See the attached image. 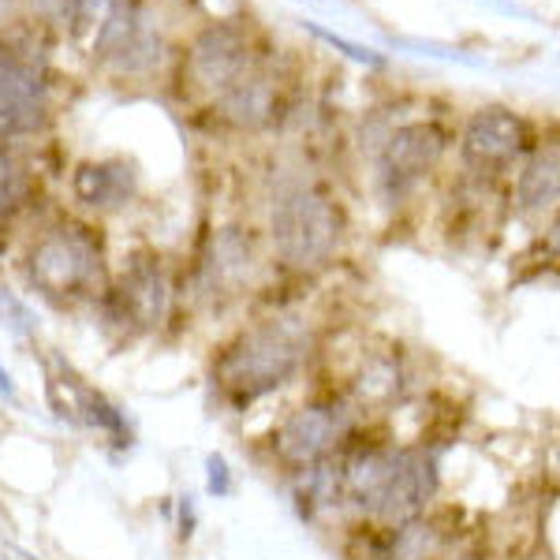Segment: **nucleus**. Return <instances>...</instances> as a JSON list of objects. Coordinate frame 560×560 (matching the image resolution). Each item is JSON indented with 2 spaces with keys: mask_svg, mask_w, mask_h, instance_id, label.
Wrapping results in <instances>:
<instances>
[{
  "mask_svg": "<svg viewBox=\"0 0 560 560\" xmlns=\"http://www.w3.org/2000/svg\"><path fill=\"white\" fill-rule=\"evenodd\" d=\"M255 71V52H250L247 31L232 23H213L191 45V57H187V75L195 86L202 90H229L232 83H240L243 75Z\"/></svg>",
  "mask_w": 560,
  "mask_h": 560,
  "instance_id": "9",
  "label": "nucleus"
},
{
  "mask_svg": "<svg viewBox=\"0 0 560 560\" xmlns=\"http://www.w3.org/2000/svg\"><path fill=\"white\" fill-rule=\"evenodd\" d=\"M314 337L303 318L273 314V318L236 332L213 355L210 382L232 411H247L250 404L266 400L284 388L306 366Z\"/></svg>",
  "mask_w": 560,
  "mask_h": 560,
  "instance_id": "1",
  "label": "nucleus"
},
{
  "mask_svg": "<svg viewBox=\"0 0 560 560\" xmlns=\"http://www.w3.org/2000/svg\"><path fill=\"white\" fill-rule=\"evenodd\" d=\"M173 306V280L161 255L153 250H135L128 266L120 269L116 284L105 288L102 311L124 332H153L161 329Z\"/></svg>",
  "mask_w": 560,
  "mask_h": 560,
  "instance_id": "5",
  "label": "nucleus"
},
{
  "mask_svg": "<svg viewBox=\"0 0 560 560\" xmlns=\"http://www.w3.org/2000/svg\"><path fill=\"white\" fill-rule=\"evenodd\" d=\"M206 493L217 497V501L236 493V475H232V464L221 453L206 456Z\"/></svg>",
  "mask_w": 560,
  "mask_h": 560,
  "instance_id": "21",
  "label": "nucleus"
},
{
  "mask_svg": "<svg viewBox=\"0 0 560 560\" xmlns=\"http://www.w3.org/2000/svg\"><path fill=\"white\" fill-rule=\"evenodd\" d=\"M195 530V501L191 497H179V538H191Z\"/></svg>",
  "mask_w": 560,
  "mask_h": 560,
  "instance_id": "23",
  "label": "nucleus"
},
{
  "mask_svg": "<svg viewBox=\"0 0 560 560\" xmlns=\"http://www.w3.org/2000/svg\"><path fill=\"white\" fill-rule=\"evenodd\" d=\"M303 31H306V34H314V38H322V42H329L332 49H340V52H345V57L355 60V65H366V68H385V57H382V52H374V49H366V45H355V42L340 38V34L325 31V26H318V23L306 20V23H303Z\"/></svg>",
  "mask_w": 560,
  "mask_h": 560,
  "instance_id": "20",
  "label": "nucleus"
},
{
  "mask_svg": "<svg viewBox=\"0 0 560 560\" xmlns=\"http://www.w3.org/2000/svg\"><path fill=\"white\" fill-rule=\"evenodd\" d=\"M15 8H20V0H0V26H4L8 20H12Z\"/></svg>",
  "mask_w": 560,
  "mask_h": 560,
  "instance_id": "25",
  "label": "nucleus"
},
{
  "mask_svg": "<svg viewBox=\"0 0 560 560\" xmlns=\"http://www.w3.org/2000/svg\"><path fill=\"white\" fill-rule=\"evenodd\" d=\"M52 385L65 388V396H68V400L60 404V415H68L71 422H79V427H86V430H97L102 438H108V445L131 448L128 411L108 400L102 388L86 385L83 377L65 363H60V377H52Z\"/></svg>",
  "mask_w": 560,
  "mask_h": 560,
  "instance_id": "10",
  "label": "nucleus"
},
{
  "mask_svg": "<svg viewBox=\"0 0 560 560\" xmlns=\"http://www.w3.org/2000/svg\"><path fill=\"white\" fill-rule=\"evenodd\" d=\"M0 325H4V332L15 340L38 337V314H34V306L26 303L12 284H0Z\"/></svg>",
  "mask_w": 560,
  "mask_h": 560,
  "instance_id": "18",
  "label": "nucleus"
},
{
  "mask_svg": "<svg viewBox=\"0 0 560 560\" xmlns=\"http://www.w3.org/2000/svg\"><path fill=\"white\" fill-rule=\"evenodd\" d=\"M139 191V173L131 161L105 158V161H83L71 173V198L90 213H116L131 202Z\"/></svg>",
  "mask_w": 560,
  "mask_h": 560,
  "instance_id": "11",
  "label": "nucleus"
},
{
  "mask_svg": "<svg viewBox=\"0 0 560 560\" xmlns=\"http://www.w3.org/2000/svg\"><path fill=\"white\" fill-rule=\"evenodd\" d=\"M31 168H26V158L12 142H0V224L12 221L15 213L26 206L31 198Z\"/></svg>",
  "mask_w": 560,
  "mask_h": 560,
  "instance_id": "16",
  "label": "nucleus"
},
{
  "mask_svg": "<svg viewBox=\"0 0 560 560\" xmlns=\"http://www.w3.org/2000/svg\"><path fill=\"white\" fill-rule=\"evenodd\" d=\"M345 236V213L318 184L280 187L269 210V240L277 258L295 273L329 266Z\"/></svg>",
  "mask_w": 560,
  "mask_h": 560,
  "instance_id": "3",
  "label": "nucleus"
},
{
  "mask_svg": "<svg viewBox=\"0 0 560 560\" xmlns=\"http://www.w3.org/2000/svg\"><path fill=\"white\" fill-rule=\"evenodd\" d=\"M23 560H42V557H34V553H23Z\"/></svg>",
  "mask_w": 560,
  "mask_h": 560,
  "instance_id": "26",
  "label": "nucleus"
},
{
  "mask_svg": "<svg viewBox=\"0 0 560 560\" xmlns=\"http://www.w3.org/2000/svg\"><path fill=\"white\" fill-rule=\"evenodd\" d=\"M26 284L49 303H75L105 295V247L90 224L60 221L26 247Z\"/></svg>",
  "mask_w": 560,
  "mask_h": 560,
  "instance_id": "2",
  "label": "nucleus"
},
{
  "mask_svg": "<svg viewBox=\"0 0 560 560\" xmlns=\"http://www.w3.org/2000/svg\"><path fill=\"white\" fill-rule=\"evenodd\" d=\"M0 400H8V404H20V385H15L12 370H8L4 363H0Z\"/></svg>",
  "mask_w": 560,
  "mask_h": 560,
  "instance_id": "24",
  "label": "nucleus"
},
{
  "mask_svg": "<svg viewBox=\"0 0 560 560\" xmlns=\"http://www.w3.org/2000/svg\"><path fill=\"white\" fill-rule=\"evenodd\" d=\"M258 273V255L247 232L217 229L202 258V288L210 295H240Z\"/></svg>",
  "mask_w": 560,
  "mask_h": 560,
  "instance_id": "12",
  "label": "nucleus"
},
{
  "mask_svg": "<svg viewBox=\"0 0 560 560\" xmlns=\"http://www.w3.org/2000/svg\"><path fill=\"white\" fill-rule=\"evenodd\" d=\"M438 490H441L438 453L427 445H396L385 486L377 493L374 509H370V520L400 527V523L422 516L427 504L438 497Z\"/></svg>",
  "mask_w": 560,
  "mask_h": 560,
  "instance_id": "7",
  "label": "nucleus"
},
{
  "mask_svg": "<svg viewBox=\"0 0 560 560\" xmlns=\"http://www.w3.org/2000/svg\"><path fill=\"white\" fill-rule=\"evenodd\" d=\"M560 198V150L557 142L538 147L523 161L520 176H516V213L527 221H541L546 213L557 210Z\"/></svg>",
  "mask_w": 560,
  "mask_h": 560,
  "instance_id": "14",
  "label": "nucleus"
},
{
  "mask_svg": "<svg viewBox=\"0 0 560 560\" xmlns=\"http://www.w3.org/2000/svg\"><path fill=\"white\" fill-rule=\"evenodd\" d=\"M161 60V34L158 26H153V15L147 23H142V31L135 34L128 49L116 57V71H128V75H139V71H150L153 65Z\"/></svg>",
  "mask_w": 560,
  "mask_h": 560,
  "instance_id": "19",
  "label": "nucleus"
},
{
  "mask_svg": "<svg viewBox=\"0 0 560 560\" xmlns=\"http://www.w3.org/2000/svg\"><path fill=\"white\" fill-rule=\"evenodd\" d=\"M217 113L236 131H261L266 124H273V116H277L273 79L258 75V71L243 75L240 83H232L229 90L217 94Z\"/></svg>",
  "mask_w": 560,
  "mask_h": 560,
  "instance_id": "13",
  "label": "nucleus"
},
{
  "mask_svg": "<svg viewBox=\"0 0 560 560\" xmlns=\"http://www.w3.org/2000/svg\"><path fill=\"white\" fill-rule=\"evenodd\" d=\"M31 8L42 23H65L71 12V0H31Z\"/></svg>",
  "mask_w": 560,
  "mask_h": 560,
  "instance_id": "22",
  "label": "nucleus"
},
{
  "mask_svg": "<svg viewBox=\"0 0 560 560\" xmlns=\"http://www.w3.org/2000/svg\"><path fill=\"white\" fill-rule=\"evenodd\" d=\"M530 147L527 120L509 108H478L459 135V153L478 173H501L512 161H520Z\"/></svg>",
  "mask_w": 560,
  "mask_h": 560,
  "instance_id": "8",
  "label": "nucleus"
},
{
  "mask_svg": "<svg viewBox=\"0 0 560 560\" xmlns=\"http://www.w3.org/2000/svg\"><path fill=\"white\" fill-rule=\"evenodd\" d=\"M359 415L363 411L351 404V396L322 393L314 400L300 404V408H292L277 422L273 433H269V453L288 475H295L337 453L359 430Z\"/></svg>",
  "mask_w": 560,
  "mask_h": 560,
  "instance_id": "4",
  "label": "nucleus"
},
{
  "mask_svg": "<svg viewBox=\"0 0 560 560\" xmlns=\"http://www.w3.org/2000/svg\"><path fill=\"white\" fill-rule=\"evenodd\" d=\"M49 124V105L38 102H15L0 94V142H15L26 135H38Z\"/></svg>",
  "mask_w": 560,
  "mask_h": 560,
  "instance_id": "17",
  "label": "nucleus"
},
{
  "mask_svg": "<svg viewBox=\"0 0 560 560\" xmlns=\"http://www.w3.org/2000/svg\"><path fill=\"white\" fill-rule=\"evenodd\" d=\"M150 20L147 4L142 0H113L105 12V20L97 23V34H94V57L102 65L113 68L116 57L131 45L135 34L142 31V23Z\"/></svg>",
  "mask_w": 560,
  "mask_h": 560,
  "instance_id": "15",
  "label": "nucleus"
},
{
  "mask_svg": "<svg viewBox=\"0 0 560 560\" xmlns=\"http://www.w3.org/2000/svg\"><path fill=\"white\" fill-rule=\"evenodd\" d=\"M448 135L433 120H411L377 142V191L382 202H404L445 158Z\"/></svg>",
  "mask_w": 560,
  "mask_h": 560,
  "instance_id": "6",
  "label": "nucleus"
}]
</instances>
